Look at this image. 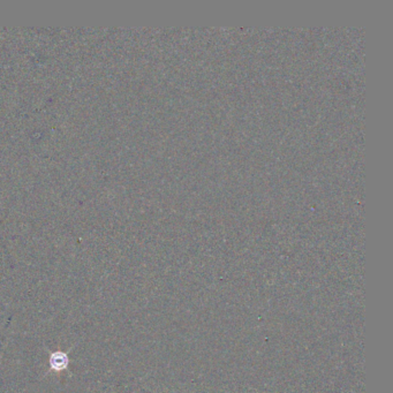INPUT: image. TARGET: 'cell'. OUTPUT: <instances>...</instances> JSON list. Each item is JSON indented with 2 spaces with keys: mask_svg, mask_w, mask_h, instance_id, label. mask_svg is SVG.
Segmentation results:
<instances>
[{
  "mask_svg": "<svg viewBox=\"0 0 393 393\" xmlns=\"http://www.w3.org/2000/svg\"><path fill=\"white\" fill-rule=\"evenodd\" d=\"M68 356L62 352L52 353L50 356V367L54 371H61L68 367Z\"/></svg>",
  "mask_w": 393,
  "mask_h": 393,
  "instance_id": "cell-1",
  "label": "cell"
}]
</instances>
